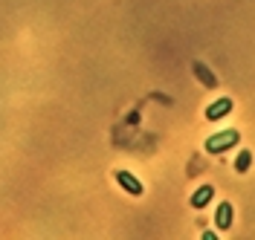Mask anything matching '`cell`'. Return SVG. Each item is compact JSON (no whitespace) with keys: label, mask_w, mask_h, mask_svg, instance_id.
Wrapping results in <instances>:
<instances>
[{"label":"cell","mask_w":255,"mask_h":240,"mask_svg":"<svg viewBox=\"0 0 255 240\" xmlns=\"http://www.w3.org/2000/svg\"><path fill=\"white\" fill-rule=\"evenodd\" d=\"M250 165H253V151H241L238 160H235V171H238V174H247Z\"/></svg>","instance_id":"7"},{"label":"cell","mask_w":255,"mask_h":240,"mask_svg":"<svg viewBox=\"0 0 255 240\" xmlns=\"http://www.w3.org/2000/svg\"><path fill=\"white\" fill-rule=\"evenodd\" d=\"M241 139L238 130H223V133H215V136H209L206 139V154H223V151H229L232 145Z\"/></svg>","instance_id":"1"},{"label":"cell","mask_w":255,"mask_h":240,"mask_svg":"<svg viewBox=\"0 0 255 240\" xmlns=\"http://www.w3.org/2000/svg\"><path fill=\"white\" fill-rule=\"evenodd\" d=\"M194 73H197V79L203 81L206 87H215V84H218V79L209 73V67H206V64H200V61H194Z\"/></svg>","instance_id":"6"},{"label":"cell","mask_w":255,"mask_h":240,"mask_svg":"<svg viewBox=\"0 0 255 240\" xmlns=\"http://www.w3.org/2000/svg\"><path fill=\"white\" fill-rule=\"evenodd\" d=\"M116 182H119V185H122L128 194H133V197H142V191H145L142 182L130 174V171H119V174H116Z\"/></svg>","instance_id":"3"},{"label":"cell","mask_w":255,"mask_h":240,"mask_svg":"<svg viewBox=\"0 0 255 240\" xmlns=\"http://www.w3.org/2000/svg\"><path fill=\"white\" fill-rule=\"evenodd\" d=\"M232 113V98H218V101H212L206 107V122H218L223 116H229Z\"/></svg>","instance_id":"2"},{"label":"cell","mask_w":255,"mask_h":240,"mask_svg":"<svg viewBox=\"0 0 255 240\" xmlns=\"http://www.w3.org/2000/svg\"><path fill=\"white\" fill-rule=\"evenodd\" d=\"M212 197H215V188H212V185H200V188H197V191L191 194V208H206L209 203H212Z\"/></svg>","instance_id":"5"},{"label":"cell","mask_w":255,"mask_h":240,"mask_svg":"<svg viewBox=\"0 0 255 240\" xmlns=\"http://www.w3.org/2000/svg\"><path fill=\"white\" fill-rule=\"evenodd\" d=\"M232 220H235V208H232V203H221V206H218V214H215L218 229H221V232H229Z\"/></svg>","instance_id":"4"}]
</instances>
